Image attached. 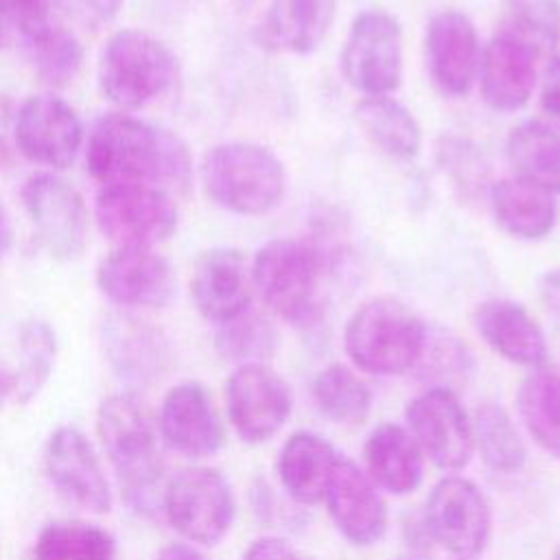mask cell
Masks as SVG:
<instances>
[{"instance_id": "37", "label": "cell", "mask_w": 560, "mask_h": 560, "mask_svg": "<svg viewBox=\"0 0 560 560\" xmlns=\"http://www.w3.org/2000/svg\"><path fill=\"white\" fill-rule=\"evenodd\" d=\"M20 368L13 372V400L28 402L44 387L52 372L57 341L46 322L31 319L20 330Z\"/></svg>"}, {"instance_id": "25", "label": "cell", "mask_w": 560, "mask_h": 560, "mask_svg": "<svg viewBox=\"0 0 560 560\" xmlns=\"http://www.w3.org/2000/svg\"><path fill=\"white\" fill-rule=\"evenodd\" d=\"M368 477L381 492L411 494L424 477V455L407 427L396 422L376 424L363 444Z\"/></svg>"}, {"instance_id": "20", "label": "cell", "mask_w": 560, "mask_h": 560, "mask_svg": "<svg viewBox=\"0 0 560 560\" xmlns=\"http://www.w3.org/2000/svg\"><path fill=\"white\" fill-rule=\"evenodd\" d=\"M337 0H267L254 42L276 55H311L328 37Z\"/></svg>"}, {"instance_id": "18", "label": "cell", "mask_w": 560, "mask_h": 560, "mask_svg": "<svg viewBox=\"0 0 560 560\" xmlns=\"http://www.w3.org/2000/svg\"><path fill=\"white\" fill-rule=\"evenodd\" d=\"M158 427L168 448L192 459L217 455L225 446L223 420L197 381H184L166 392Z\"/></svg>"}, {"instance_id": "35", "label": "cell", "mask_w": 560, "mask_h": 560, "mask_svg": "<svg viewBox=\"0 0 560 560\" xmlns=\"http://www.w3.org/2000/svg\"><path fill=\"white\" fill-rule=\"evenodd\" d=\"M22 42L37 79L50 88L68 85L83 68L85 50L81 42L57 22Z\"/></svg>"}, {"instance_id": "26", "label": "cell", "mask_w": 560, "mask_h": 560, "mask_svg": "<svg viewBox=\"0 0 560 560\" xmlns=\"http://www.w3.org/2000/svg\"><path fill=\"white\" fill-rule=\"evenodd\" d=\"M339 455L341 453H337L335 446L319 433H291L284 440L276 462L280 486L293 501L302 505L319 503Z\"/></svg>"}, {"instance_id": "27", "label": "cell", "mask_w": 560, "mask_h": 560, "mask_svg": "<svg viewBox=\"0 0 560 560\" xmlns=\"http://www.w3.org/2000/svg\"><path fill=\"white\" fill-rule=\"evenodd\" d=\"M490 210L497 225L518 241L545 238L560 214L553 195L516 177H505L490 186Z\"/></svg>"}, {"instance_id": "16", "label": "cell", "mask_w": 560, "mask_h": 560, "mask_svg": "<svg viewBox=\"0 0 560 560\" xmlns=\"http://www.w3.org/2000/svg\"><path fill=\"white\" fill-rule=\"evenodd\" d=\"M424 61L444 96H466L477 81L481 44L472 20L459 9H442L424 28Z\"/></svg>"}, {"instance_id": "17", "label": "cell", "mask_w": 560, "mask_h": 560, "mask_svg": "<svg viewBox=\"0 0 560 560\" xmlns=\"http://www.w3.org/2000/svg\"><path fill=\"white\" fill-rule=\"evenodd\" d=\"M96 284L118 306L162 308L177 293L171 262L149 247H114L96 267Z\"/></svg>"}, {"instance_id": "1", "label": "cell", "mask_w": 560, "mask_h": 560, "mask_svg": "<svg viewBox=\"0 0 560 560\" xmlns=\"http://www.w3.org/2000/svg\"><path fill=\"white\" fill-rule=\"evenodd\" d=\"M85 164L107 184H144L160 190H186L192 182L188 144L171 129L131 114H107L90 131Z\"/></svg>"}, {"instance_id": "34", "label": "cell", "mask_w": 560, "mask_h": 560, "mask_svg": "<svg viewBox=\"0 0 560 560\" xmlns=\"http://www.w3.org/2000/svg\"><path fill=\"white\" fill-rule=\"evenodd\" d=\"M35 560H116L114 538L98 525L55 521L35 540Z\"/></svg>"}, {"instance_id": "47", "label": "cell", "mask_w": 560, "mask_h": 560, "mask_svg": "<svg viewBox=\"0 0 560 560\" xmlns=\"http://www.w3.org/2000/svg\"><path fill=\"white\" fill-rule=\"evenodd\" d=\"M11 20H9V15H7V9H4V4H2V0H0V48L7 44V39H9V35H11Z\"/></svg>"}, {"instance_id": "14", "label": "cell", "mask_w": 560, "mask_h": 560, "mask_svg": "<svg viewBox=\"0 0 560 560\" xmlns=\"http://www.w3.org/2000/svg\"><path fill=\"white\" fill-rule=\"evenodd\" d=\"M13 138L26 160L61 171L74 162L83 144V125L61 96L35 94L20 105Z\"/></svg>"}, {"instance_id": "21", "label": "cell", "mask_w": 560, "mask_h": 560, "mask_svg": "<svg viewBox=\"0 0 560 560\" xmlns=\"http://www.w3.org/2000/svg\"><path fill=\"white\" fill-rule=\"evenodd\" d=\"M190 295L199 315L217 326L252 308V280L245 256L234 247L203 252L192 267Z\"/></svg>"}, {"instance_id": "46", "label": "cell", "mask_w": 560, "mask_h": 560, "mask_svg": "<svg viewBox=\"0 0 560 560\" xmlns=\"http://www.w3.org/2000/svg\"><path fill=\"white\" fill-rule=\"evenodd\" d=\"M13 400V372L0 368V402Z\"/></svg>"}, {"instance_id": "32", "label": "cell", "mask_w": 560, "mask_h": 560, "mask_svg": "<svg viewBox=\"0 0 560 560\" xmlns=\"http://www.w3.org/2000/svg\"><path fill=\"white\" fill-rule=\"evenodd\" d=\"M472 444L483 464L503 475L518 472L527 462L525 440L514 424L512 416L494 402H483L475 409L472 418Z\"/></svg>"}, {"instance_id": "50", "label": "cell", "mask_w": 560, "mask_h": 560, "mask_svg": "<svg viewBox=\"0 0 560 560\" xmlns=\"http://www.w3.org/2000/svg\"><path fill=\"white\" fill-rule=\"evenodd\" d=\"M455 560H475V558H455Z\"/></svg>"}, {"instance_id": "5", "label": "cell", "mask_w": 560, "mask_h": 560, "mask_svg": "<svg viewBox=\"0 0 560 560\" xmlns=\"http://www.w3.org/2000/svg\"><path fill=\"white\" fill-rule=\"evenodd\" d=\"M324 256L300 236L267 241L254 256L249 280L258 298L293 326H308L319 315Z\"/></svg>"}, {"instance_id": "22", "label": "cell", "mask_w": 560, "mask_h": 560, "mask_svg": "<svg viewBox=\"0 0 560 560\" xmlns=\"http://www.w3.org/2000/svg\"><path fill=\"white\" fill-rule=\"evenodd\" d=\"M472 326L486 346L521 368H545L549 348L536 317L508 298H490L472 313Z\"/></svg>"}, {"instance_id": "3", "label": "cell", "mask_w": 560, "mask_h": 560, "mask_svg": "<svg viewBox=\"0 0 560 560\" xmlns=\"http://www.w3.org/2000/svg\"><path fill=\"white\" fill-rule=\"evenodd\" d=\"M96 433L118 477L125 501L147 514L153 510L162 457L149 416L136 394H114L98 405Z\"/></svg>"}, {"instance_id": "2", "label": "cell", "mask_w": 560, "mask_h": 560, "mask_svg": "<svg viewBox=\"0 0 560 560\" xmlns=\"http://www.w3.org/2000/svg\"><path fill=\"white\" fill-rule=\"evenodd\" d=\"M429 326L405 302L392 295L365 300L348 317L343 350L354 368L374 376L416 372Z\"/></svg>"}, {"instance_id": "7", "label": "cell", "mask_w": 560, "mask_h": 560, "mask_svg": "<svg viewBox=\"0 0 560 560\" xmlns=\"http://www.w3.org/2000/svg\"><path fill=\"white\" fill-rule=\"evenodd\" d=\"M341 72L363 96H392L402 79V31L398 20L381 9L361 11L346 35Z\"/></svg>"}, {"instance_id": "9", "label": "cell", "mask_w": 560, "mask_h": 560, "mask_svg": "<svg viewBox=\"0 0 560 560\" xmlns=\"http://www.w3.org/2000/svg\"><path fill=\"white\" fill-rule=\"evenodd\" d=\"M101 234L116 247H149L177 230V206L171 192L144 184L101 186L94 201Z\"/></svg>"}, {"instance_id": "43", "label": "cell", "mask_w": 560, "mask_h": 560, "mask_svg": "<svg viewBox=\"0 0 560 560\" xmlns=\"http://www.w3.org/2000/svg\"><path fill=\"white\" fill-rule=\"evenodd\" d=\"M540 300L545 302V306L560 317V267L558 269H549L542 278H540Z\"/></svg>"}, {"instance_id": "41", "label": "cell", "mask_w": 560, "mask_h": 560, "mask_svg": "<svg viewBox=\"0 0 560 560\" xmlns=\"http://www.w3.org/2000/svg\"><path fill=\"white\" fill-rule=\"evenodd\" d=\"M59 7L77 22L98 28L116 18L122 0H57Z\"/></svg>"}, {"instance_id": "30", "label": "cell", "mask_w": 560, "mask_h": 560, "mask_svg": "<svg viewBox=\"0 0 560 560\" xmlns=\"http://www.w3.org/2000/svg\"><path fill=\"white\" fill-rule=\"evenodd\" d=\"M516 411L529 438L560 459V374L547 368L532 370L516 389Z\"/></svg>"}, {"instance_id": "48", "label": "cell", "mask_w": 560, "mask_h": 560, "mask_svg": "<svg viewBox=\"0 0 560 560\" xmlns=\"http://www.w3.org/2000/svg\"><path fill=\"white\" fill-rule=\"evenodd\" d=\"M553 560H560V547H558V551L553 553Z\"/></svg>"}, {"instance_id": "45", "label": "cell", "mask_w": 560, "mask_h": 560, "mask_svg": "<svg viewBox=\"0 0 560 560\" xmlns=\"http://www.w3.org/2000/svg\"><path fill=\"white\" fill-rule=\"evenodd\" d=\"M11 241H13V230H11V219H9V212L4 208V203L0 201V258L9 252L11 247Z\"/></svg>"}, {"instance_id": "39", "label": "cell", "mask_w": 560, "mask_h": 560, "mask_svg": "<svg viewBox=\"0 0 560 560\" xmlns=\"http://www.w3.org/2000/svg\"><path fill=\"white\" fill-rule=\"evenodd\" d=\"M11 26L20 33L22 39H28L50 26L55 20L50 15V0H2Z\"/></svg>"}, {"instance_id": "38", "label": "cell", "mask_w": 560, "mask_h": 560, "mask_svg": "<svg viewBox=\"0 0 560 560\" xmlns=\"http://www.w3.org/2000/svg\"><path fill=\"white\" fill-rule=\"evenodd\" d=\"M468 368H470V354L466 352V348L455 337L433 335L429 328L424 352H422V359H420L416 372L424 378L435 381L431 387H448L451 389L448 383L453 378L464 376Z\"/></svg>"}, {"instance_id": "33", "label": "cell", "mask_w": 560, "mask_h": 560, "mask_svg": "<svg viewBox=\"0 0 560 560\" xmlns=\"http://www.w3.org/2000/svg\"><path fill=\"white\" fill-rule=\"evenodd\" d=\"M497 33L523 44L538 59H549L560 44V2L501 0Z\"/></svg>"}, {"instance_id": "6", "label": "cell", "mask_w": 560, "mask_h": 560, "mask_svg": "<svg viewBox=\"0 0 560 560\" xmlns=\"http://www.w3.org/2000/svg\"><path fill=\"white\" fill-rule=\"evenodd\" d=\"M96 74L101 94L112 105L138 109L173 85L177 61L155 35L140 28H120L107 37Z\"/></svg>"}, {"instance_id": "12", "label": "cell", "mask_w": 560, "mask_h": 560, "mask_svg": "<svg viewBox=\"0 0 560 560\" xmlns=\"http://www.w3.org/2000/svg\"><path fill=\"white\" fill-rule=\"evenodd\" d=\"M405 420L424 459L440 470L457 472L470 462L472 422L453 389L427 387L407 402Z\"/></svg>"}, {"instance_id": "49", "label": "cell", "mask_w": 560, "mask_h": 560, "mask_svg": "<svg viewBox=\"0 0 560 560\" xmlns=\"http://www.w3.org/2000/svg\"><path fill=\"white\" fill-rule=\"evenodd\" d=\"M398 560H420V558H398Z\"/></svg>"}, {"instance_id": "36", "label": "cell", "mask_w": 560, "mask_h": 560, "mask_svg": "<svg viewBox=\"0 0 560 560\" xmlns=\"http://www.w3.org/2000/svg\"><path fill=\"white\" fill-rule=\"evenodd\" d=\"M214 346L225 361L236 365L265 363L278 348V332L267 317L247 308L238 317L217 326Z\"/></svg>"}, {"instance_id": "15", "label": "cell", "mask_w": 560, "mask_h": 560, "mask_svg": "<svg viewBox=\"0 0 560 560\" xmlns=\"http://www.w3.org/2000/svg\"><path fill=\"white\" fill-rule=\"evenodd\" d=\"M322 501L332 525L348 542L370 547L383 540L389 521L387 503L354 459L339 455Z\"/></svg>"}, {"instance_id": "24", "label": "cell", "mask_w": 560, "mask_h": 560, "mask_svg": "<svg viewBox=\"0 0 560 560\" xmlns=\"http://www.w3.org/2000/svg\"><path fill=\"white\" fill-rule=\"evenodd\" d=\"M107 361L120 381L153 383L166 368V341L158 328L131 315H112L103 328Z\"/></svg>"}, {"instance_id": "13", "label": "cell", "mask_w": 560, "mask_h": 560, "mask_svg": "<svg viewBox=\"0 0 560 560\" xmlns=\"http://www.w3.org/2000/svg\"><path fill=\"white\" fill-rule=\"evenodd\" d=\"M225 405L236 435L247 444H262L289 420L293 392L267 363H245L225 383Z\"/></svg>"}, {"instance_id": "10", "label": "cell", "mask_w": 560, "mask_h": 560, "mask_svg": "<svg viewBox=\"0 0 560 560\" xmlns=\"http://www.w3.org/2000/svg\"><path fill=\"white\" fill-rule=\"evenodd\" d=\"M427 536L455 558H477L492 534V510L481 488L446 475L429 492L422 514Z\"/></svg>"}, {"instance_id": "8", "label": "cell", "mask_w": 560, "mask_h": 560, "mask_svg": "<svg viewBox=\"0 0 560 560\" xmlns=\"http://www.w3.org/2000/svg\"><path fill=\"white\" fill-rule=\"evenodd\" d=\"M164 514L188 542L217 545L230 532L236 501L230 481L210 466H188L166 486Z\"/></svg>"}, {"instance_id": "31", "label": "cell", "mask_w": 560, "mask_h": 560, "mask_svg": "<svg viewBox=\"0 0 560 560\" xmlns=\"http://www.w3.org/2000/svg\"><path fill=\"white\" fill-rule=\"evenodd\" d=\"M311 396L319 413L337 424H363L372 411V392L368 383L343 363L322 368L313 376Z\"/></svg>"}, {"instance_id": "11", "label": "cell", "mask_w": 560, "mask_h": 560, "mask_svg": "<svg viewBox=\"0 0 560 560\" xmlns=\"http://www.w3.org/2000/svg\"><path fill=\"white\" fill-rule=\"evenodd\" d=\"M22 203L42 247L57 260L77 258L90 234L81 192L55 173H35L22 186Z\"/></svg>"}, {"instance_id": "28", "label": "cell", "mask_w": 560, "mask_h": 560, "mask_svg": "<svg viewBox=\"0 0 560 560\" xmlns=\"http://www.w3.org/2000/svg\"><path fill=\"white\" fill-rule=\"evenodd\" d=\"M505 158L512 177L560 195V131L545 120H523L508 133Z\"/></svg>"}, {"instance_id": "40", "label": "cell", "mask_w": 560, "mask_h": 560, "mask_svg": "<svg viewBox=\"0 0 560 560\" xmlns=\"http://www.w3.org/2000/svg\"><path fill=\"white\" fill-rule=\"evenodd\" d=\"M538 107L542 120L560 131V55H551L545 61L540 90H538Z\"/></svg>"}, {"instance_id": "4", "label": "cell", "mask_w": 560, "mask_h": 560, "mask_svg": "<svg viewBox=\"0 0 560 560\" xmlns=\"http://www.w3.org/2000/svg\"><path fill=\"white\" fill-rule=\"evenodd\" d=\"M201 186L219 208L260 217L280 206L287 190V171L280 158L256 142H223L206 151Z\"/></svg>"}, {"instance_id": "19", "label": "cell", "mask_w": 560, "mask_h": 560, "mask_svg": "<svg viewBox=\"0 0 560 560\" xmlns=\"http://www.w3.org/2000/svg\"><path fill=\"white\" fill-rule=\"evenodd\" d=\"M44 466L61 497L94 514L109 512L112 492L107 477L98 455L79 429L59 427L50 433Z\"/></svg>"}, {"instance_id": "42", "label": "cell", "mask_w": 560, "mask_h": 560, "mask_svg": "<svg viewBox=\"0 0 560 560\" xmlns=\"http://www.w3.org/2000/svg\"><path fill=\"white\" fill-rule=\"evenodd\" d=\"M243 560H300V556L287 540L276 536H262L247 547Z\"/></svg>"}, {"instance_id": "29", "label": "cell", "mask_w": 560, "mask_h": 560, "mask_svg": "<svg viewBox=\"0 0 560 560\" xmlns=\"http://www.w3.org/2000/svg\"><path fill=\"white\" fill-rule=\"evenodd\" d=\"M363 136L394 160H413L422 149V127L394 96H363L354 107Z\"/></svg>"}, {"instance_id": "44", "label": "cell", "mask_w": 560, "mask_h": 560, "mask_svg": "<svg viewBox=\"0 0 560 560\" xmlns=\"http://www.w3.org/2000/svg\"><path fill=\"white\" fill-rule=\"evenodd\" d=\"M155 560H206V558L188 542H171L160 549Z\"/></svg>"}, {"instance_id": "23", "label": "cell", "mask_w": 560, "mask_h": 560, "mask_svg": "<svg viewBox=\"0 0 560 560\" xmlns=\"http://www.w3.org/2000/svg\"><path fill=\"white\" fill-rule=\"evenodd\" d=\"M538 57L523 44L494 33L481 48L479 92L494 112L523 109L538 85Z\"/></svg>"}]
</instances>
